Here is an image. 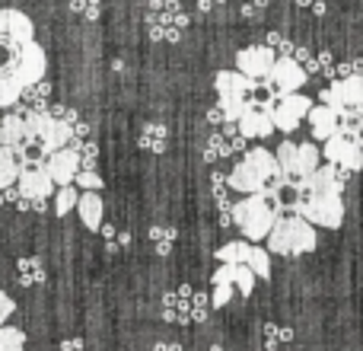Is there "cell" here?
<instances>
[{
	"label": "cell",
	"instance_id": "33",
	"mask_svg": "<svg viewBox=\"0 0 363 351\" xmlns=\"http://www.w3.org/2000/svg\"><path fill=\"white\" fill-rule=\"evenodd\" d=\"M13 307H16V303H13V297L6 294V291H0V329H4L6 320L13 316Z\"/></svg>",
	"mask_w": 363,
	"mask_h": 351
},
{
	"label": "cell",
	"instance_id": "10",
	"mask_svg": "<svg viewBox=\"0 0 363 351\" xmlns=\"http://www.w3.org/2000/svg\"><path fill=\"white\" fill-rule=\"evenodd\" d=\"M271 87V93L277 96V99H284V96H294L303 90V83H306V70L300 68V61H294V58H277L274 70H271V77L264 80Z\"/></svg>",
	"mask_w": 363,
	"mask_h": 351
},
{
	"label": "cell",
	"instance_id": "8",
	"mask_svg": "<svg viewBox=\"0 0 363 351\" xmlns=\"http://www.w3.org/2000/svg\"><path fill=\"white\" fill-rule=\"evenodd\" d=\"M16 192L19 198H26L32 205V211H48V198H55V182H51V176L42 170H23L16 182Z\"/></svg>",
	"mask_w": 363,
	"mask_h": 351
},
{
	"label": "cell",
	"instance_id": "11",
	"mask_svg": "<svg viewBox=\"0 0 363 351\" xmlns=\"http://www.w3.org/2000/svg\"><path fill=\"white\" fill-rule=\"evenodd\" d=\"M0 147H13V151H19V153H23L26 147H35L32 125H29V112L16 109V112H10V115L0 119Z\"/></svg>",
	"mask_w": 363,
	"mask_h": 351
},
{
	"label": "cell",
	"instance_id": "30",
	"mask_svg": "<svg viewBox=\"0 0 363 351\" xmlns=\"http://www.w3.org/2000/svg\"><path fill=\"white\" fill-rule=\"evenodd\" d=\"M233 284L239 288V294L249 297L252 288H255V275H252L249 265H233Z\"/></svg>",
	"mask_w": 363,
	"mask_h": 351
},
{
	"label": "cell",
	"instance_id": "25",
	"mask_svg": "<svg viewBox=\"0 0 363 351\" xmlns=\"http://www.w3.org/2000/svg\"><path fill=\"white\" fill-rule=\"evenodd\" d=\"M77 205H80V192H77V185L57 188V192H55V214H57V217H67Z\"/></svg>",
	"mask_w": 363,
	"mask_h": 351
},
{
	"label": "cell",
	"instance_id": "36",
	"mask_svg": "<svg viewBox=\"0 0 363 351\" xmlns=\"http://www.w3.org/2000/svg\"><path fill=\"white\" fill-rule=\"evenodd\" d=\"M153 351H179V345H169V342H157Z\"/></svg>",
	"mask_w": 363,
	"mask_h": 351
},
{
	"label": "cell",
	"instance_id": "6",
	"mask_svg": "<svg viewBox=\"0 0 363 351\" xmlns=\"http://www.w3.org/2000/svg\"><path fill=\"white\" fill-rule=\"evenodd\" d=\"M29 125H32L35 147L45 153V160H48L51 153L70 147V141H74V125L64 119H55L48 109H45V112H29Z\"/></svg>",
	"mask_w": 363,
	"mask_h": 351
},
{
	"label": "cell",
	"instance_id": "19",
	"mask_svg": "<svg viewBox=\"0 0 363 351\" xmlns=\"http://www.w3.org/2000/svg\"><path fill=\"white\" fill-rule=\"evenodd\" d=\"M274 157H277V166H281L284 182H287V185H296V182H300V144L284 141V144L274 151Z\"/></svg>",
	"mask_w": 363,
	"mask_h": 351
},
{
	"label": "cell",
	"instance_id": "1",
	"mask_svg": "<svg viewBox=\"0 0 363 351\" xmlns=\"http://www.w3.org/2000/svg\"><path fill=\"white\" fill-rule=\"evenodd\" d=\"M48 74V51L23 10H0V109H13Z\"/></svg>",
	"mask_w": 363,
	"mask_h": 351
},
{
	"label": "cell",
	"instance_id": "31",
	"mask_svg": "<svg viewBox=\"0 0 363 351\" xmlns=\"http://www.w3.org/2000/svg\"><path fill=\"white\" fill-rule=\"evenodd\" d=\"M77 153H80V173H96V157H99V147L89 141V144L77 147Z\"/></svg>",
	"mask_w": 363,
	"mask_h": 351
},
{
	"label": "cell",
	"instance_id": "27",
	"mask_svg": "<svg viewBox=\"0 0 363 351\" xmlns=\"http://www.w3.org/2000/svg\"><path fill=\"white\" fill-rule=\"evenodd\" d=\"M150 239L160 256H169V249L176 246V230L172 227H150Z\"/></svg>",
	"mask_w": 363,
	"mask_h": 351
},
{
	"label": "cell",
	"instance_id": "12",
	"mask_svg": "<svg viewBox=\"0 0 363 351\" xmlns=\"http://www.w3.org/2000/svg\"><path fill=\"white\" fill-rule=\"evenodd\" d=\"M322 157L328 160V166H338L341 173H357L363 166V151L360 144H354L351 138H345V134H335L332 141H325V151H322Z\"/></svg>",
	"mask_w": 363,
	"mask_h": 351
},
{
	"label": "cell",
	"instance_id": "3",
	"mask_svg": "<svg viewBox=\"0 0 363 351\" xmlns=\"http://www.w3.org/2000/svg\"><path fill=\"white\" fill-rule=\"evenodd\" d=\"M281 207V201L268 195H245L233 205V224L242 230L245 243H258V239H268L274 224L284 217Z\"/></svg>",
	"mask_w": 363,
	"mask_h": 351
},
{
	"label": "cell",
	"instance_id": "20",
	"mask_svg": "<svg viewBox=\"0 0 363 351\" xmlns=\"http://www.w3.org/2000/svg\"><path fill=\"white\" fill-rule=\"evenodd\" d=\"M19 176H23V153L0 147V188H16Z\"/></svg>",
	"mask_w": 363,
	"mask_h": 351
},
{
	"label": "cell",
	"instance_id": "34",
	"mask_svg": "<svg viewBox=\"0 0 363 351\" xmlns=\"http://www.w3.org/2000/svg\"><path fill=\"white\" fill-rule=\"evenodd\" d=\"M230 297H233V288L230 284H217V288H213V307H226V303H230Z\"/></svg>",
	"mask_w": 363,
	"mask_h": 351
},
{
	"label": "cell",
	"instance_id": "28",
	"mask_svg": "<svg viewBox=\"0 0 363 351\" xmlns=\"http://www.w3.org/2000/svg\"><path fill=\"white\" fill-rule=\"evenodd\" d=\"M252 269V275L255 278H268L271 275V252H264V249H258V246H252V252H249V262H245Z\"/></svg>",
	"mask_w": 363,
	"mask_h": 351
},
{
	"label": "cell",
	"instance_id": "5",
	"mask_svg": "<svg viewBox=\"0 0 363 351\" xmlns=\"http://www.w3.org/2000/svg\"><path fill=\"white\" fill-rule=\"evenodd\" d=\"M296 217H303L313 227H328V230H338L341 220H345V205H341V195H322V192H300L294 205Z\"/></svg>",
	"mask_w": 363,
	"mask_h": 351
},
{
	"label": "cell",
	"instance_id": "26",
	"mask_svg": "<svg viewBox=\"0 0 363 351\" xmlns=\"http://www.w3.org/2000/svg\"><path fill=\"white\" fill-rule=\"evenodd\" d=\"M48 93H51V87L45 80L38 83V87H32L29 93L23 96V102H26L23 112H45V99H48Z\"/></svg>",
	"mask_w": 363,
	"mask_h": 351
},
{
	"label": "cell",
	"instance_id": "15",
	"mask_svg": "<svg viewBox=\"0 0 363 351\" xmlns=\"http://www.w3.org/2000/svg\"><path fill=\"white\" fill-rule=\"evenodd\" d=\"M274 131V122H271V112L264 106H252L245 109V115L239 119V134L242 138H268Z\"/></svg>",
	"mask_w": 363,
	"mask_h": 351
},
{
	"label": "cell",
	"instance_id": "35",
	"mask_svg": "<svg viewBox=\"0 0 363 351\" xmlns=\"http://www.w3.org/2000/svg\"><path fill=\"white\" fill-rule=\"evenodd\" d=\"M61 351H86V345H83V339H64Z\"/></svg>",
	"mask_w": 363,
	"mask_h": 351
},
{
	"label": "cell",
	"instance_id": "7",
	"mask_svg": "<svg viewBox=\"0 0 363 351\" xmlns=\"http://www.w3.org/2000/svg\"><path fill=\"white\" fill-rule=\"evenodd\" d=\"M264 109L271 112V122H274L277 131L294 134L303 125V119H309V112H313V99L303 93H294V96H284V99L264 102Z\"/></svg>",
	"mask_w": 363,
	"mask_h": 351
},
{
	"label": "cell",
	"instance_id": "37",
	"mask_svg": "<svg viewBox=\"0 0 363 351\" xmlns=\"http://www.w3.org/2000/svg\"><path fill=\"white\" fill-rule=\"evenodd\" d=\"M360 151H363V138H360Z\"/></svg>",
	"mask_w": 363,
	"mask_h": 351
},
{
	"label": "cell",
	"instance_id": "16",
	"mask_svg": "<svg viewBox=\"0 0 363 351\" xmlns=\"http://www.w3.org/2000/svg\"><path fill=\"white\" fill-rule=\"evenodd\" d=\"M328 90H332L335 99H338L347 112H363V77L360 74L345 77V80H335Z\"/></svg>",
	"mask_w": 363,
	"mask_h": 351
},
{
	"label": "cell",
	"instance_id": "17",
	"mask_svg": "<svg viewBox=\"0 0 363 351\" xmlns=\"http://www.w3.org/2000/svg\"><path fill=\"white\" fill-rule=\"evenodd\" d=\"M77 214H80L83 227L86 230H102V224H106V207H102V198L99 192H83L80 195V205H77Z\"/></svg>",
	"mask_w": 363,
	"mask_h": 351
},
{
	"label": "cell",
	"instance_id": "14",
	"mask_svg": "<svg viewBox=\"0 0 363 351\" xmlns=\"http://www.w3.org/2000/svg\"><path fill=\"white\" fill-rule=\"evenodd\" d=\"M258 83L242 77L239 70H220L213 77V90H217L220 102H249V93L255 90Z\"/></svg>",
	"mask_w": 363,
	"mask_h": 351
},
{
	"label": "cell",
	"instance_id": "4",
	"mask_svg": "<svg viewBox=\"0 0 363 351\" xmlns=\"http://www.w3.org/2000/svg\"><path fill=\"white\" fill-rule=\"evenodd\" d=\"M315 243H319V233H315L313 224H306V220L296 217V214H284L268 237V252L287 256V259L306 256V252L315 249Z\"/></svg>",
	"mask_w": 363,
	"mask_h": 351
},
{
	"label": "cell",
	"instance_id": "29",
	"mask_svg": "<svg viewBox=\"0 0 363 351\" xmlns=\"http://www.w3.org/2000/svg\"><path fill=\"white\" fill-rule=\"evenodd\" d=\"M0 351H26V335L23 329L4 326L0 329Z\"/></svg>",
	"mask_w": 363,
	"mask_h": 351
},
{
	"label": "cell",
	"instance_id": "24",
	"mask_svg": "<svg viewBox=\"0 0 363 351\" xmlns=\"http://www.w3.org/2000/svg\"><path fill=\"white\" fill-rule=\"evenodd\" d=\"M319 157H322V151L315 144H300V182H306L309 176H315V170H319Z\"/></svg>",
	"mask_w": 363,
	"mask_h": 351
},
{
	"label": "cell",
	"instance_id": "22",
	"mask_svg": "<svg viewBox=\"0 0 363 351\" xmlns=\"http://www.w3.org/2000/svg\"><path fill=\"white\" fill-rule=\"evenodd\" d=\"M16 271H19V284H26V288H35V284L45 278V269H42V262H38L35 256H23V259H19Z\"/></svg>",
	"mask_w": 363,
	"mask_h": 351
},
{
	"label": "cell",
	"instance_id": "21",
	"mask_svg": "<svg viewBox=\"0 0 363 351\" xmlns=\"http://www.w3.org/2000/svg\"><path fill=\"white\" fill-rule=\"evenodd\" d=\"M249 252H252V243H245V239H233V243L220 246L213 256L220 259V265H245L249 262Z\"/></svg>",
	"mask_w": 363,
	"mask_h": 351
},
{
	"label": "cell",
	"instance_id": "18",
	"mask_svg": "<svg viewBox=\"0 0 363 351\" xmlns=\"http://www.w3.org/2000/svg\"><path fill=\"white\" fill-rule=\"evenodd\" d=\"M338 115L332 112L328 106H313V112H309V131H313L315 141H332L335 134H338Z\"/></svg>",
	"mask_w": 363,
	"mask_h": 351
},
{
	"label": "cell",
	"instance_id": "23",
	"mask_svg": "<svg viewBox=\"0 0 363 351\" xmlns=\"http://www.w3.org/2000/svg\"><path fill=\"white\" fill-rule=\"evenodd\" d=\"M140 147L144 151H150V153H163V147H166V128L163 125H144V131H140Z\"/></svg>",
	"mask_w": 363,
	"mask_h": 351
},
{
	"label": "cell",
	"instance_id": "13",
	"mask_svg": "<svg viewBox=\"0 0 363 351\" xmlns=\"http://www.w3.org/2000/svg\"><path fill=\"white\" fill-rule=\"evenodd\" d=\"M45 173L51 176L55 188H67V185H74L77 173H80V153H77L74 147H64V151L51 153V157L45 160Z\"/></svg>",
	"mask_w": 363,
	"mask_h": 351
},
{
	"label": "cell",
	"instance_id": "2",
	"mask_svg": "<svg viewBox=\"0 0 363 351\" xmlns=\"http://www.w3.org/2000/svg\"><path fill=\"white\" fill-rule=\"evenodd\" d=\"M284 176L281 166H277V157L264 147H255V151H245V157L233 166L230 173V188L242 195H268V198L281 201L284 192Z\"/></svg>",
	"mask_w": 363,
	"mask_h": 351
},
{
	"label": "cell",
	"instance_id": "9",
	"mask_svg": "<svg viewBox=\"0 0 363 351\" xmlns=\"http://www.w3.org/2000/svg\"><path fill=\"white\" fill-rule=\"evenodd\" d=\"M277 64V55L271 45H249V48L236 51V70L249 80H268L271 70Z\"/></svg>",
	"mask_w": 363,
	"mask_h": 351
},
{
	"label": "cell",
	"instance_id": "32",
	"mask_svg": "<svg viewBox=\"0 0 363 351\" xmlns=\"http://www.w3.org/2000/svg\"><path fill=\"white\" fill-rule=\"evenodd\" d=\"M74 185H77V188H86V192H99V188H102V179H99V173H77Z\"/></svg>",
	"mask_w": 363,
	"mask_h": 351
}]
</instances>
